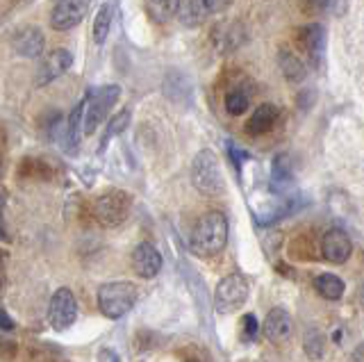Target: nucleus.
<instances>
[{"mask_svg":"<svg viewBox=\"0 0 364 362\" xmlns=\"http://www.w3.org/2000/svg\"><path fill=\"white\" fill-rule=\"evenodd\" d=\"M228 242V221L221 212H208L193 225L189 246L200 257L219 255Z\"/></svg>","mask_w":364,"mask_h":362,"instance_id":"obj_1","label":"nucleus"},{"mask_svg":"<svg viewBox=\"0 0 364 362\" xmlns=\"http://www.w3.org/2000/svg\"><path fill=\"white\" fill-rule=\"evenodd\" d=\"M191 185L196 187L203 196H221L225 191L221 162L214 151L203 149L191 160Z\"/></svg>","mask_w":364,"mask_h":362,"instance_id":"obj_2","label":"nucleus"},{"mask_svg":"<svg viewBox=\"0 0 364 362\" xmlns=\"http://www.w3.org/2000/svg\"><path fill=\"white\" fill-rule=\"evenodd\" d=\"M136 297H139V289L128 280L105 282L98 289V308L109 319H121L134 308Z\"/></svg>","mask_w":364,"mask_h":362,"instance_id":"obj_3","label":"nucleus"},{"mask_svg":"<svg viewBox=\"0 0 364 362\" xmlns=\"http://www.w3.org/2000/svg\"><path fill=\"white\" fill-rule=\"evenodd\" d=\"M119 98H121L119 85H105L89 92L87 107H85V134H94L98 130V126L107 119L109 110L117 105Z\"/></svg>","mask_w":364,"mask_h":362,"instance_id":"obj_4","label":"nucleus"},{"mask_svg":"<svg viewBox=\"0 0 364 362\" xmlns=\"http://www.w3.org/2000/svg\"><path fill=\"white\" fill-rule=\"evenodd\" d=\"M248 294H250L248 280L239 274H230L223 280H219V285L214 289V308L221 314L235 312L246 303Z\"/></svg>","mask_w":364,"mask_h":362,"instance_id":"obj_5","label":"nucleus"},{"mask_svg":"<svg viewBox=\"0 0 364 362\" xmlns=\"http://www.w3.org/2000/svg\"><path fill=\"white\" fill-rule=\"evenodd\" d=\"M130 208H132V196L121 189H114L96 201L94 214L102 225H119L128 219Z\"/></svg>","mask_w":364,"mask_h":362,"instance_id":"obj_6","label":"nucleus"},{"mask_svg":"<svg viewBox=\"0 0 364 362\" xmlns=\"http://www.w3.org/2000/svg\"><path fill=\"white\" fill-rule=\"evenodd\" d=\"M77 319V301L68 287H60L48 303V321L55 331H66Z\"/></svg>","mask_w":364,"mask_h":362,"instance_id":"obj_7","label":"nucleus"},{"mask_svg":"<svg viewBox=\"0 0 364 362\" xmlns=\"http://www.w3.org/2000/svg\"><path fill=\"white\" fill-rule=\"evenodd\" d=\"M89 7H91V0H60L50 14V26L60 32L73 30L75 26L82 23Z\"/></svg>","mask_w":364,"mask_h":362,"instance_id":"obj_8","label":"nucleus"},{"mask_svg":"<svg viewBox=\"0 0 364 362\" xmlns=\"http://www.w3.org/2000/svg\"><path fill=\"white\" fill-rule=\"evenodd\" d=\"M71 66H73V53L66 48H55L53 53H48V58L41 62L39 71H37V80L34 82H37V87L50 85L60 75H64Z\"/></svg>","mask_w":364,"mask_h":362,"instance_id":"obj_9","label":"nucleus"},{"mask_svg":"<svg viewBox=\"0 0 364 362\" xmlns=\"http://www.w3.org/2000/svg\"><path fill=\"white\" fill-rule=\"evenodd\" d=\"M11 48H14L16 55L26 60H37L41 58V53L46 48V37L39 28H32V26H26L16 30V35L11 37Z\"/></svg>","mask_w":364,"mask_h":362,"instance_id":"obj_10","label":"nucleus"},{"mask_svg":"<svg viewBox=\"0 0 364 362\" xmlns=\"http://www.w3.org/2000/svg\"><path fill=\"white\" fill-rule=\"evenodd\" d=\"M350 251H353V244H350V237L339 230V228H333L323 235L321 240V255L323 260L333 265H344L346 260L350 257Z\"/></svg>","mask_w":364,"mask_h":362,"instance_id":"obj_11","label":"nucleus"},{"mask_svg":"<svg viewBox=\"0 0 364 362\" xmlns=\"http://www.w3.org/2000/svg\"><path fill=\"white\" fill-rule=\"evenodd\" d=\"M291 331H294V321H291V314L284 310V308H273L264 324H262V333L273 344H282L287 342L291 337Z\"/></svg>","mask_w":364,"mask_h":362,"instance_id":"obj_12","label":"nucleus"},{"mask_svg":"<svg viewBox=\"0 0 364 362\" xmlns=\"http://www.w3.org/2000/svg\"><path fill=\"white\" fill-rule=\"evenodd\" d=\"M132 269L136 276L141 278H155L159 274V269H162V253L157 251L153 244H139L132 251Z\"/></svg>","mask_w":364,"mask_h":362,"instance_id":"obj_13","label":"nucleus"},{"mask_svg":"<svg viewBox=\"0 0 364 362\" xmlns=\"http://www.w3.org/2000/svg\"><path fill=\"white\" fill-rule=\"evenodd\" d=\"M296 43L312 60H318L326 50V28L321 23H307L296 30Z\"/></svg>","mask_w":364,"mask_h":362,"instance_id":"obj_14","label":"nucleus"},{"mask_svg":"<svg viewBox=\"0 0 364 362\" xmlns=\"http://www.w3.org/2000/svg\"><path fill=\"white\" fill-rule=\"evenodd\" d=\"M212 43L219 53H232L244 43V28L242 23L228 21V23H219L212 28Z\"/></svg>","mask_w":364,"mask_h":362,"instance_id":"obj_15","label":"nucleus"},{"mask_svg":"<svg viewBox=\"0 0 364 362\" xmlns=\"http://www.w3.org/2000/svg\"><path fill=\"white\" fill-rule=\"evenodd\" d=\"M280 117V107L273 103H262L259 107H255V112L250 115V119L246 121V132L257 137V134H264L269 130H273L276 121Z\"/></svg>","mask_w":364,"mask_h":362,"instance_id":"obj_16","label":"nucleus"},{"mask_svg":"<svg viewBox=\"0 0 364 362\" xmlns=\"http://www.w3.org/2000/svg\"><path fill=\"white\" fill-rule=\"evenodd\" d=\"M278 64H280V71L284 75V80L291 82V85H299L305 80L307 75V66L305 62L301 60V55L291 50L289 46H282L278 50Z\"/></svg>","mask_w":364,"mask_h":362,"instance_id":"obj_17","label":"nucleus"},{"mask_svg":"<svg viewBox=\"0 0 364 362\" xmlns=\"http://www.w3.org/2000/svg\"><path fill=\"white\" fill-rule=\"evenodd\" d=\"M182 7V0H146V9L148 16H151L155 23H168Z\"/></svg>","mask_w":364,"mask_h":362,"instance_id":"obj_18","label":"nucleus"},{"mask_svg":"<svg viewBox=\"0 0 364 362\" xmlns=\"http://www.w3.org/2000/svg\"><path fill=\"white\" fill-rule=\"evenodd\" d=\"M314 287H316V292L321 294L323 299H328V301H337V299H341V297H344V289H346L344 280H341L339 276H335V274H321V276H316Z\"/></svg>","mask_w":364,"mask_h":362,"instance_id":"obj_19","label":"nucleus"},{"mask_svg":"<svg viewBox=\"0 0 364 362\" xmlns=\"http://www.w3.org/2000/svg\"><path fill=\"white\" fill-rule=\"evenodd\" d=\"M130 119H132V112H130V110H121V112H117V115H114V117L109 119L107 128H105V134H102V139H100V151H105V149H107V144H109L114 137H119V134H121L123 130H128Z\"/></svg>","mask_w":364,"mask_h":362,"instance_id":"obj_20","label":"nucleus"},{"mask_svg":"<svg viewBox=\"0 0 364 362\" xmlns=\"http://www.w3.org/2000/svg\"><path fill=\"white\" fill-rule=\"evenodd\" d=\"M112 18H114V7L109 3H102L96 12V18H94V41L98 43H105L109 30H112Z\"/></svg>","mask_w":364,"mask_h":362,"instance_id":"obj_21","label":"nucleus"},{"mask_svg":"<svg viewBox=\"0 0 364 362\" xmlns=\"http://www.w3.org/2000/svg\"><path fill=\"white\" fill-rule=\"evenodd\" d=\"M303 351L310 360H321L326 353V337L318 328H310L303 337Z\"/></svg>","mask_w":364,"mask_h":362,"instance_id":"obj_22","label":"nucleus"},{"mask_svg":"<svg viewBox=\"0 0 364 362\" xmlns=\"http://www.w3.org/2000/svg\"><path fill=\"white\" fill-rule=\"evenodd\" d=\"M250 105V94L246 92V89H230V92L225 94V110H228V115H232V117H242L244 112L248 110Z\"/></svg>","mask_w":364,"mask_h":362,"instance_id":"obj_23","label":"nucleus"},{"mask_svg":"<svg viewBox=\"0 0 364 362\" xmlns=\"http://www.w3.org/2000/svg\"><path fill=\"white\" fill-rule=\"evenodd\" d=\"M291 176H294V166H291L289 153H280L273 157V166H271L273 183H289Z\"/></svg>","mask_w":364,"mask_h":362,"instance_id":"obj_24","label":"nucleus"},{"mask_svg":"<svg viewBox=\"0 0 364 362\" xmlns=\"http://www.w3.org/2000/svg\"><path fill=\"white\" fill-rule=\"evenodd\" d=\"M235 0H200L205 14H223L225 9L232 7Z\"/></svg>","mask_w":364,"mask_h":362,"instance_id":"obj_25","label":"nucleus"},{"mask_svg":"<svg viewBox=\"0 0 364 362\" xmlns=\"http://www.w3.org/2000/svg\"><path fill=\"white\" fill-rule=\"evenodd\" d=\"M257 333H259V324H257V319H255L253 314H246V316H244V335H246V339H253Z\"/></svg>","mask_w":364,"mask_h":362,"instance_id":"obj_26","label":"nucleus"},{"mask_svg":"<svg viewBox=\"0 0 364 362\" xmlns=\"http://www.w3.org/2000/svg\"><path fill=\"white\" fill-rule=\"evenodd\" d=\"M330 5V0H303V9L310 14H318Z\"/></svg>","mask_w":364,"mask_h":362,"instance_id":"obj_27","label":"nucleus"},{"mask_svg":"<svg viewBox=\"0 0 364 362\" xmlns=\"http://www.w3.org/2000/svg\"><path fill=\"white\" fill-rule=\"evenodd\" d=\"M14 328V321H11V316L0 308V331H11Z\"/></svg>","mask_w":364,"mask_h":362,"instance_id":"obj_28","label":"nucleus"},{"mask_svg":"<svg viewBox=\"0 0 364 362\" xmlns=\"http://www.w3.org/2000/svg\"><path fill=\"white\" fill-rule=\"evenodd\" d=\"M5 271H7V251L0 248V285H3V280H5Z\"/></svg>","mask_w":364,"mask_h":362,"instance_id":"obj_29","label":"nucleus"},{"mask_svg":"<svg viewBox=\"0 0 364 362\" xmlns=\"http://www.w3.org/2000/svg\"><path fill=\"white\" fill-rule=\"evenodd\" d=\"M228 151H230V155H232V160H235V164H237V166L242 164V160H246V153H244V151L239 153V151H237V146H232V144H230V149H228Z\"/></svg>","mask_w":364,"mask_h":362,"instance_id":"obj_30","label":"nucleus"},{"mask_svg":"<svg viewBox=\"0 0 364 362\" xmlns=\"http://www.w3.org/2000/svg\"><path fill=\"white\" fill-rule=\"evenodd\" d=\"M100 362H119V356L114 353V351L105 348V351H100Z\"/></svg>","mask_w":364,"mask_h":362,"instance_id":"obj_31","label":"nucleus"},{"mask_svg":"<svg viewBox=\"0 0 364 362\" xmlns=\"http://www.w3.org/2000/svg\"><path fill=\"white\" fill-rule=\"evenodd\" d=\"M3 201H0V237H5V221H3Z\"/></svg>","mask_w":364,"mask_h":362,"instance_id":"obj_32","label":"nucleus"},{"mask_svg":"<svg viewBox=\"0 0 364 362\" xmlns=\"http://www.w3.org/2000/svg\"><path fill=\"white\" fill-rule=\"evenodd\" d=\"M189 362H200V360H189Z\"/></svg>","mask_w":364,"mask_h":362,"instance_id":"obj_33","label":"nucleus"},{"mask_svg":"<svg viewBox=\"0 0 364 362\" xmlns=\"http://www.w3.org/2000/svg\"><path fill=\"white\" fill-rule=\"evenodd\" d=\"M57 3H60V0H57Z\"/></svg>","mask_w":364,"mask_h":362,"instance_id":"obj_34","label":"nucleus"}]
</instances>
